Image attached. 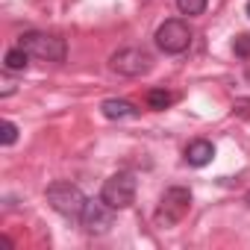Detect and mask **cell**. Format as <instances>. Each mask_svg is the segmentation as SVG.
I'll return each mask as SVG.
<instances>
[{
    "label": "cell",
    "mask_w": 250,
    "mask_h": 250,
    "mask_svg": "<svg viewBox=\"0 0 250 250\" xmlns=\"http://www.w3.org/2000/svg\"><path fill=\"white\" fill-rule=\"evenodd\" d=\"M18 44L39 62H65V56H68L65 39L53 36V33H24Z\"/></svg>",
    "instance_id": "6da1fadb"
},
{
    "label": "cell",
    "mask_w": 250,
    "mask_h": 250,
    "mask_svg": "<svg viewBox=\"0 0 250 250\" xmlns=\"http://www.w3.org/2000/svg\"><path fill=\"white\" fill-rule=\"evenodd\" d=\"M85 200L88 197L74 183H53V186H47V203L65 218H80L83 209H85Z\"/></svg>",
    "instance_id": "7a4b0ae2"
},
{
    "label": "cell",
    "mask_w": 250,
    "mask_h": 250,
    "mask_svg": "<svg viewBox=\"0 0 250 250\" xmlns=\"http://www.w3.org/2000/svg\"><path fill=\"white\" fill-rule=\"evenodd\" d=\"M188 206H191V191L183 188V186H171L162 200H159V209H156V224L159 227H174L180 224L186 215H188Z\"/></svg>",
    "instance_id": "3957f363"
},
{
    "label": "cell",
    "mask_w": 250,
    "mask_h": 250,
    "mask_svg": "<svg viewBox=\"0 0 250 250\" xmlns=\"http://www.w3.org/2000/svg\"><path fill=\"white\" fill-rule=\"evenodd\" d=\"M100 197H103L112 209H127V206H133V200H136V177H133L130 171L112 174V177L103 183Z\"/></svg>",
    "instance_id": "277c9868"
},
{
    "label": "cell",
    "mask_w": 250,
    "mask_h": 250,
    "mask_svg": "<svg viewBox=\"0 0 250 250\" xmlns=\"http://www.w3.org/2000/svg\"><path fill=\"white\" fill-rule=\"evenodd\" d=\"M109 68L115 74H124V77H142L153 68V56L142 47H124V50L109 56Z\"/></svg>",
    "instance_id": "5b68a950"
},
{
    "label": "cell",
    "mask_w": 250,
    "mask_h": 250,
    "mask_svg": "<svg viewBox=\"0 0 250 250\" xmlns=\"http://www.w3.org/2000/svg\"><path fill=\"white\" fill-rule=\"evenodd\" d=\"M156 44H159V50H165V53H186L188 44H191V30H188V24L180 21V18L165 21V24L156 30Z\"/></svg>",
    "instance_id": "8992f818"
},
{
    "label": "cell",
    "mask_w": 250,
    "mask_h": 250,
    "mask_svg": "<svg viewBox=\"0 0 250 250\" xmlns=\"http://www.w3.org/2000/svg\"><path fill=\"white\" fill-rule=\"evenodd\" d=\"M80 221H83L85 232H91V235H103V232L112 229L115 209H112L103 197H97V200H85V209H83Z\"/></svg>",
    "instance_id": "52a82bcc"
},
{
    "label": "cell",
    "mask_w": 250,
    "mask_h": 250,
    "mask_svg": "<svg viewBox=\"0 0 250 250\" xmlns=\"http://www.w3.org/2000/svg\"><path fill=\"white\" fill-rule=\"evenodd\" d=\"M212 156H215V147H212V142H206V139H194V142L186 147V162H188L191 168L209 165Z\"/></svg>",
    "instance_id": "ba28073f"
},
{
    "label": "cell",
    "mask_w": 250,
    "mask_h": 250,
    "mask_svg": "<svg viewBox=\"0 0 250 250\" xmlns=\"http://www.w3.org/2000/svg\"><path fill=\"white\" fill-rule=\"evenodd\" d=\"M100 112L109 118V121H121V118H136L139 109L130 103V100H118V97H109L100 103Z\"/></svg>",
    "instance_id": "9c48e42d"
},
{
    "label": "cell",
    "mask_w": 250,
    "mask_h": 250,
    "mask_svg": "<svg viewBox=\"0 0 250 250\" xmlns=\"http://www.w3.org/2000/svg\"><path fill=\"white\" fill-rule=\"evenodd\" d=\"M30 59H33V56L18 44V47L6 50V56H3V68H6V71H24V68L30 65Z\"/></svg>",
    "instance_id": "30bf717a"
},
{
    "label": "cell",
    "mask_w": 250,
    "mask_h": 250,
    "mask_svg": "<svg viewBox=\"0 0 250 250\" xmlns=\"http://www.w3.org/2000/svg\"><path fill=\"white\" fill-rule=\"evenodd\" d=\"M174 103V94L171 91H165V88H150L147 91V106L150 109H168Z\"/></svg>",
    "instance_id": "8fae6325"
},
{
    "label": "cell",
    "mask_w": 250,
    "mask_h": 250,
    "mask_svg": "<svg viewBox=\"0 0 250 250\" xmlns=\"http://www.w3.org/2000/svg\"><path fill=\"white\" fill-rule=\"evenodd\" d=\"M15 142H18V127H15L12 121H3V124H0V145L9 147Z\"/></svg>",
    "instance_id": "7c38bea8"
},
{
    "label": "cell",
    "mask_w": 250,
    "mask_h": 250,
    "mask_svg": "<svg viewBox=\"0 0 250 250\" xmlns=\"http://www.w3.org/2000/svg\"><path fill=\"white\" fill-rule=\"evenodd\" d=\"M206 3H209V0H177V9L183 15H200L206 9Z\"/></svg>",
    "instance_id": "4fadbf2b"
},
{
    "label": "cell",
    "mask_w": 250,
    "mask_h": 250,
    "mask_svg": "<svg viewBox=\"0 0 250 250\" xmlns=\"http://www.w3.org/2000/svg\"><path fill=\"white\" fill-rule=\"evenodd\" d=\"M232 50H235L238 56H250V36H238L235 44H232Z\"/></svg>",
    "instance_id": "5bb4252c"
},
{
    "label": "cell",
    "mask_w": 250,
    "mask_h": 250,
    "mask_svg": "<svg viewBox=\"0 0 250 250\" xmlns=\"http://www.w3.org/2000/svg\"><path fill=\"white\" fill-rule=\"evenodd\" d=\"M232 112H238V115H244V118H250V100H235V106H232Z\"/></svg>",
    "instance_id": "9a60e30c"
},
{
    "label": "cell",
    "mask_w": 250,
    "mask_h": 250,
    "mask_svg": "<svg viewBox=\"0 0 250 250\" xmlns=\"http://www.w3.org/2000/svg\"><path fill=\"white\" fill-rule=\"evenodd\" d=\"M12 91H15V83H12L9 77H3V88H0V94H3V97H9Z\"/></svg>",
    "instance_id": "2e32d148"
},
{
    "label": "cell",
    "mask_w": 250,
    "mask_h": 250,
    "mask_svg": "<svg viewBox=\"0 0 250 250\" xmlns=\"http://www.w3.org/2000/svg\"><path fill=\"white\" fill-rule=\"evenodd\" d=\"M247 15H250V0H247Z\"/></svg>",
    "instance_id": "e0dca14e"
},
{
    "label": "cell",
    "mask_w": 250,
    "mask_h": 250,
    "mask_svg": "<svg viewBox=\"0 0 250 250\" xmlns=\"http://www.w3.org/2000/svg\"><path fill=\"white\" fill-rule=\"evenodd\" d=\"M247 203H250V197H247Z\"/></svg>",
    "instance_id": "ac0fdd59"
}]
</instances>
